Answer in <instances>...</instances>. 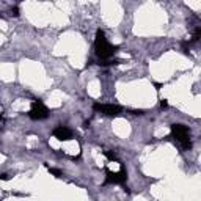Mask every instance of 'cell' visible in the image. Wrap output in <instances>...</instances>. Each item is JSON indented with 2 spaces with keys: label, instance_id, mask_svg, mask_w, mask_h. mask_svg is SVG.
I'll use <instances>...</instances> for the list:
<instances>
[{
  "label": "cell",
  "instance_id": "6da1fadb",
  "mask_svg": "<svg viewBox=\"0 0 201 201\" xmlns=\"http://www.w3.org/2000/svg\"><path fill=\"white\" fill-rule=\"evenodd\" d=\"M95 50H96V55L101 60H105V58L113 57V53L118 50V46L109 44V41H107V38H105V33L102 30H98L96 39H95Z\"/></svg>",
  "mask_w": 201,
  "mask_h": 201
},
{
  "label": "cell",
  "instance_id": "7a4b0ae2",
  "mask_svg": "<svg viewBox=\"0 0 201 201\" xmlns=\"http://www.w3.org/2000/svg\"><path fill=\"white\" fill-rule=\"evenodd\" d=\"M171 133L176 138V141L181 145L182 149H190L192 143H190V130L184 124H171Z\"/></svg>",
  "mask_w": 201,
  "mask_h": 201
},
{
  "label": "cell",
  "instance_id": "3957f363",
  "mask_svg": "<svg viewBox=\"0 0 201 201\" xmlns=\"http://www.w3.org/2000/svg\"><path fill=\"white\" fill-rule=\"evenodd\" d=\"M105 181L104 184H124L126 179H127V173L124 170V167L121 165L119 171H110L109 168L105 167Z\"/></svg>",
  "mask_w": 201,
  "mask_h": 201
},
{
  "label": "cell",
  "instance_id": "277c9868",
  "mask_svg": "<svg viewBox=\"0 0 201 201\" xmlns=\"http://www.w3.org/2000/svg\"><path fill=\"white\" fill-rule=\"evenodd\" d=\"M47 115H49V110H47V107L41 101H33L32 102V110L29 113V116L32 119H35V121H38V119H44V118H47Z\"/></svg>",
  "mask_w": 201,
  "mask_h": 201
},
{
  "label": "cell",
  "instance_id": "5b68a950",
  "mask_svg": "<svg viewBox=\"0 0 201 201\" xmlns=\"http://www.w3.org/2000/svg\"><path fill=\"white\" fill-rule=\"evenodd\" d=\"M95 112H101L107 116H118L121 113V107L119 105H113V104H95L93 105Z\"/></svg>",
  "mask_w": 201,
  "mask_h": 201
},
{
  "label": "cell",
  "instance_id": "8992f818",
  "mask_svg": "<svg viewBox=\"0 0 201 201\" xmlns=\"http://www.w3.org/2000/svg\"><path fill=\"white\" fill-rule=\"evenodd\" d=\"M53 137L60 141H66V140H71L72 138V130L68 129L66 126H58L53 129Z\"/></svg>",
  "mask_w": 201,
  "mask_h": 201
},
{
  "label": "cell",
  "instance_id": "52a82bcc",
  "mask_svg": "<svg viewBox=\"0 0 201 201\" xmlns=\"http://www.w3.org/2000/svg\"><path fill=\"white\" fill-rule=\"evenodd\" d=\"M47 167V165H46ZM47 170H49V173H52L53 176H57V178H61V175L63 173L60 171V170H57V168H50V167H47Z\"/></svg>",
  "mask_w": 201,
  "mask_h": 201
},
{
  "label": "cell",
  "instance_id": "ba28073f",
  "mask_svg": "<svg viewBox=\"0 0 201 201\" xmlns=\"http://www.w3.org/2000/svg\"><path fill=\"white\" fill-rule=\"evenodd\" d=\"M199 36H201V29H199V27H196V30H195V33H193L192 41H193V43H196L198 39H199Z\"/></svg>",
  "mask_w": 201,
  "mask_h": 201
},
{
  "label": "cell",
  "instance_id": "9c48e42d",
  "mask_svg": "<svg viewBox=\"0 0 201 201\" xmlns=\"http://www.w3.org/2000/svg\"><path fill=\"white\" fill-rule=\"evenodd\" d=\"M104 154H105V157L109 159V160H116V154L113 151H105Z\"/></svg>",
  "mask_w": 201,
  "mask_h": 201
},
{
  "label": "cell",
  "instance_id": "30bf717a",
  "mask_svg": "<svg viewBox=\"0 0 201 201\" xmlns=\"http://www.w3.org/2000/svg\"><path fill=\"white\" fill-rule=\"evenodd\" d=\"M10 13H11V16H14V17H17V16H19V8H17V6H14V8H11V11H10Z\"/></svg>",
  "mask_w": 201,
  "mask_h": 201
},
{
  "label": "cell",
  "instance_id": "8fae6325",
  "mask_svg": "<svg viewBox=\"0 0 201 201\" xmlns=\"http://www.w3.org/2000/svg\"><path fill=\"white\" fill-rule=\"evenodd\" d=\"M167 107H168L167 99H162V101H160V109H167Z\"/></svg>",
  "mask_w": 201,
  "mask_h": 201
},
{
  "label": "cell",
  "instance_id": "7c38bea8",
  "mask_svg": "<svg viewBox=\"0 0 201 201\" xmlns=\"http://www.w3.org/2000/svg\"><path fill=\"white\" fill-rule=\"evenodd\" d=\"M0 179H2V181H8V179H10V176L6 175V173H2V175H0Z\"/></svg>",
  "mask_w": 201,
  "mask_h": 201
},
{
  "label": "cell",
  "instance_id": "4fadbf2b",
  "mask_svg": "<svg viewBox=\"0 0 201 201\" xmlns=\"http://www.w3.org/2000/svg\"><path fill=\"white\" fill-rule=\"evenodd\" d=\"M130 113H132V115H143L145 112H143V110H132Z\"/></svg>",
  "mask_w": 201,
  "mask_h": 201
},
{
  "label": "cell",
  "instance_id": "5bb4252c",
  "mask_svg": "<svg viewBox=\"0 0 201 201\" xmlns=\"http://www.w3.org/2000/svg\"><path fill=\"white\" fill-rule=\"evenodd\" d=\"M154 87H156V90H160V88H162V83H157V82H156Z\"/></svg>",
  "mask_w": 201,
  "mask_h": 201
}]
</instances>
